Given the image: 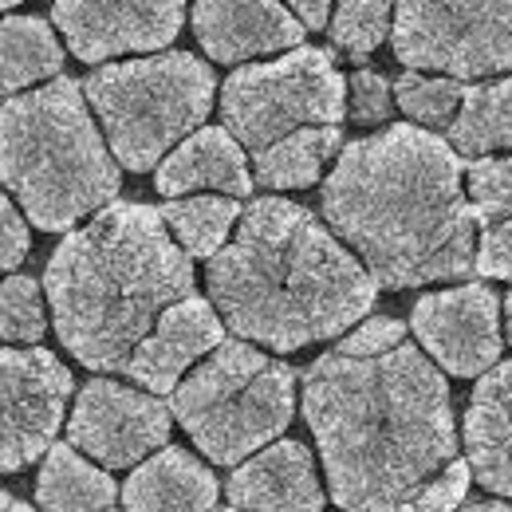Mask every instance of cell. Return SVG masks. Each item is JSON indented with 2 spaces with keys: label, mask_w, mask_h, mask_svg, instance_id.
<instances>
[{
  "label": "cell",
  "mask_w": 512,
  "mask_h": 512,
  "mask_svg": "<svg viewBox=\"0 0 512 512\" xmlns=\"http://www.w3.org/2000/svg\"><path fill=\"white\" fill-rule=\"evenodd\" d=\"M83 91L115 158L134 174H146L209 119L217 75L190 52H150L142 60L95 67Z\"/></svg>",
  "instance_id": "6"
},
{
  "label": "cell",
  "mask_w": 512,
  "mask_h": 512,
  "mask_svg": "<svg viewBox=\"0 0 512 512\" xmlns=\"http://www.w3.org/2000/svg\"><path fill=\"white\" fill-rule=\"evenodd\" d=\"M449 142L465 158H489L512 150V71L509 79L465 87L461 111L449 123Z\"/></svg>",
  "instance_id": "23"
},
{
  "label": "cell",
  "mask_w": 512,
  "mask_h": 512,
  "mask_svg": "<svg viewBox=\"0 0 512 512\" xmlns=\"http://www.w3.org/2000/svg\"><path fill=\"white\" fill-rule=\"evenodd\" d=\"M0 225H4V237H0V264L12 272V268L28 256V249H32L28 225H24V217H20V209H16L12 201L0 205Z\"/></svg>",
  "instance_id": "32"
},
{
  "label": "cell",
  "mask_w": 512,
  "mask_h": 512,
  "mask_svg": "<svg viewBox=\"0 0 512 512\" xmlns=\"http://www.w3.org/2000/svg\"><path fill=\"white\" fill-rule=\"evenodd\" d=\"M71 394V371L44 347H4L0 355V465L16 473L56 446Z\"/></svg>",
  "instance_id": "10"
},
{
  "label": "cell",
  "mask_w": 512,
  "mask_h": 512,
  "mask_svg": "<svg viewBox=\"0 0 512 512\" xmlns=\"http://www.w3.org/2000/svg\"><path fill=\"white\" fill-rule=\"evenodd\" d=\"M170 410L213 465H241L288 430L296 414V371L245 339H225L178 383Z\"/></svg>",
  "instance_id": "7"
},
{
  "label": "cell",
  "mask_w": 512,
  "mask_h": 512,
  "mask_svg": "<svg viewBox=\"0 0 512 512\" xmlns=\"http://www.w3.org/2000/svg\"><path fill=\"white\" fill-rule=\"evenodd\" d=\"M217 477L193 453L162 446L146 457L123 485L127 512H213L217 505Z\"/></svg>",
  "instance_id": "19"
},
{
  "label": "cell",
  "mask_w": 512,
  "mask_h": 512,
  "mask_svg": "<svg viewBox=\"0 0 512 512\" xmlns=\"http://www.w3.org/2000/svg\"><path fill=\"white\" fill-rule=\"evenodd\" d=\"M505 339H509V347H512V292L505 296Z\"/></svg>",
  "instance_id": "36"
},
{
  "label": "cell",
  "mask_w": 512,
  "mask_h": 512,
  "mask_svg": "<svg viewBox=\"0 0 512 512\" xmlns=\"http://www.w3.org/2000/svg\"><path fill=\"white\" fill-rule=\"evenodd\" d=\"M457 512H512V505H505V501H481V505H465V509Z\"/></svg>",
  "instance_id": "34"
},
{
  "label": "cell",
  "mask_w": 512,
  "mask_h": 512,
  "mask_svg": "<svg viewBox=\"0 0 512 512\" xmlns=\"http://www.w3.org/2000/svg\"><path fill=\"white\" fill-rule=\"evenodd\" d=\"M48 331V312L40 284L32 276H8L0 300V335L4 343H40Z\"/></svg>",
  "instance_id": "27"
},
{
  "label": "cell",
  "mask_w": 512,
  "mask_h": 512,
  "mask_svg": "<svg viewBox=\"0 0 512 512\" xmlns=\"http://www.w3.org/2000/svg\"><path fill=\"white\" fill-rule=\"evenodd\" d=\"M162 217L170 225V233L178 237V245L190 256L213 260L225 249L229 229L241 221V197L229 193H186V197H170V205H162Z\"/></svg>",
  "instance_id": "24"
},
{
  "label": "cell",
  "mask_w": 512,
  "mask_h": 512,
  "mask_svg": "<svg viewBox=\"0 0 512 512\" xmlns=\"http://www.w3.org/2000/svg\"><path fill=\"white\" fill-rule=\"evenodd\" d=\"M0 512H36V509H32V505H24V501H16L12 493H4V497H0Z\"/></svg>",
  "instance_id": "35"
},
{
  "label": "cell",
  "mask_w": 512,
  "mask_h": 512,
  "mask_svg": "<svg viewBox=\"0 0 512 512\" xmlns=\"http://www.w3.org/2000/svg\"><path fill=\"white\" fill-rule=\"evenodd\" d=\"M379 280L335 229L288 197L253 201L209 260V300L225 327L272 351H300L367 320Z\"/></svg>",
  "instance_id": "3"
},
{
  "label": "cell",
  "mask_w": 512,
  "mask_h": 512,
  "mask_svg": "<svg viewBox=\"0 0 512 512\" xmlns=\"http://www.w3.org/2000/svg\"><path fill=\"white\" fill-rule=\"evenodd\" d=\"M16 4H20V0H4V8H16Z\"/></svg>",
  "instance_id": "37"
},
{
  "label": "cell",
  "mask_w": 512,
  "mask_h": 512,
  "mask_svg": "<svg viewBox=\"0 0 512 512\" xmlns=\"http://www.w3.org/2000/svg\"><path fill=\"white\" fill-rule=\"evenodd\" d=\"M87 91L75 79L4 99L0 170L4 186L44 233H64L119 197V166L111 142L87 111Z\"/></svg>",
  "instance_id": "5"
},
{
  "label": "cell",
  "mask_w": 512,
  "mask_h": 512,
  "mask_svg": "<svg viewBox=\"0 0 512 512\" xmlns=\"http://www.w3.org/2000/svg\"><path fill=\"white\" fill-rule=\"evenodd\" d=\"M477 272L489 280H512V217L481 225L477 237Z\"/></svg>",
  "instance_id": "31"
},
{
  "label": "cell",
  "mask_w": 512,
  "mask_h": 512,
  "mask_svg": "<svg viewBox=\"0 0 512 512\" xmlns=\"http://www.w3.org/2000/svg\"><path fill=\"white\" fill-rule=\"evenodd\" d=\"M229 501L245 512H323V485L304 442H272L229 477Z\"/></svg>",
  "instance_id": "16"
},
{
  "label": "cell",
  "mask_w": 512,
  "mask_h": 512,
  "mask_svg": "<svg viewBox=\"0 0 512 512\" xmlns=\"http://www.w3.org/2000/svg\"><path fill=\"white\" fill-rule=\"evenodd\" d=\"M56 335L87 371L127 375L130 355L166 308L193 296V256L162 209L115 201L67 233L44 272Z\"/></svg>",
  "instance_id": "4"
},
{
  "label": "cell",
  "mask_w": 512,
  "mask_h": 512,
  "mask_svg": "<svg viewBox=\"0 0 512 512\" xmlns=\"http://www.w3.org/2000/svg\"><path fill=\"white\" fill-rule=\"evenodd\" d=\"M225 512H245V509H237V505H233V509H225Z\"/></svg>",
  "instance_id": "38"
},
{
  "label": "cell",
  "mask_w": 512,
  "mask_h": 512,
  "mask_svg": "<svg viewBox=\"0 0 512 512\" xmlns=\"http://www.w3.org/2000/svg\"><path fill=\"white\" fill-rule=\"evenodd\" d=\"M469 201L481 225L512 217V154L509 158H473L469 170Z\"/></svg>",
  "instance_id": "28"
},
{
  "label": "cell",
  "mask_w": 512,
  "mask_h": 512,
  "mask_svg": "<svg viewBox=\"0 0 512 512\" xmlns=\"http://www.w3.org/2000/svg\"><path fill=\"white\" fill-rule=\"evenodd\" d=\"M221 119L253 154L304 127H343L347 79L323 48H288L280 60L241 64L225 79Z\"/></svg>",
  "instance_id": "8"
},
{
  "label": "cell",
  "mask_w": 512,
  "mask_h": 512,
  "mask_svg": "<svg viewBox=\"0 0 512 512\" xmlns=\"http://www.w3.org/2000/svg\"><path fill=\"white\" fill-rule=\"evenodd\" d=\"M394 24V0H335V20L327 24V36L347 56H367L390 36Z\"/></svg>",
  "instance_id": "26"
},
{
  "label": "cell",
  "mask_w": 512,
  "mask_h": 512,
  "mask_svg": "<svg viewBox=\"0 0 512 512\" xmlns=\"http://www.w3.org/2000/svg\"><path fill=\"white\" fill-rule=\"evenodd\" d=\"M190 0H56L52 20L83 64L158 52L178 40Z\"/></svg>",
  "instance_id": "13"
},
{
  "label": "cell",
  "mask_w": 512,
  "mask_h": 512,
  "mask_svg": "<svg viewBox=\"0 0 512 512\" xmlns=\"http://www.w3.org/2000/svg\"><path fill=\"white\" fill-rule=\"evenodd\" d=\"M0 87L4 95H20L36 83L60 79L64 71V44L56 40L52 24L40 16H4V32H0Z\"/></svg>",
  "instance_id": "22"
},
{
  "label": "cell",
  "mask_w": 512,
  "mask_h": 512,
  "mask_svg": "<svg viewBox=\"0 0 512 512\" xmlns=\"http://www.w3.org/2000/svg\"><path fill=\"white\" fill-rule=\"evenodd\" d=\"M390 103H394V91L379 71H367L359 67L351 79H347V119L359 123V127H379L390 119Z\"/></svg>",
  "instance_id": "29"
},
{
  "label": "cell",
  "mask_w": 512,
  "mask_h": 512,
  "mask_svg": "<svg viewBox=\"0 0 512 512\" xmlns=\"http://www.w3.org/2000/svg\"><path fill=\"white\" fill-rule=\"evenodd\" d=\"M323 217L379 288H422L477 272V213L461 158L430 127L398 123L347 142L320 193Z\"/></svg>",
  "instance_id": "2"
},
{
  "label": "cell",
  "mask_w": 512,
  "mask_h": 512,
  "mask_svg": "<svg viewBox=\"0 0 512 512\" xmlns=\"http://www.w3.org/2000/svg\"><path fill=\"white\" fill-rule=\"evenodd\" d=\"M193 36L217 64H249L300 48L308 24L284 0H193Z\"/></svg>",
  "instance_id": "14"
},
{
  "label": "cell",
  "mask_w": 512,
  "mask_h": 512,
  "mask_svg": "<svg viewBox=\"0 0 512 512\" xmlns=\"http://www.w3.org/2000/svg\"><path fill=\"white\" fill-rule=\"evenodd\" d=\"M154 186L162 197H186V193H229L249 197L256 174L249 170L245 146L229 127H197L182 138L158 166Z\"/></svg>",
  "instance_id": "17"
},
{
  "label": "cell",
  "mask_w": 512,
  "mask_h": 512,
  "mask_svg": "<svg viewBox=\"0 0 512 512\" xmlns=\"http://www.w3.org/2000/svg\"><path fill=\"white\" fill-rule=\"evenodd\" d=\"M284 4L308 24V32H320V28L331 24L327 16H331V4H335V0H284Z\"/></svg>",
  "instance_id": "33"
},
{
  "label": "cell",
  "mask_w": 512,
  "mask_h": 512,
  "mask_svg": "<svg viewBox=\"0 0 512 512\" xmlns=\"http://www.w3.org/2000/svg\"><path fill=\"white\" fill-rule=\"evenodd\" d=\"M410 331L457 379H477L501 363V296L485 284H457L414 304Z\"/></svg>",
  "instance_id": "12"
},
{
  "label": "cell",
  "mask_w": 512,
  "mask_h": 512,
  "mask_svg": "<svg viewBox=\"0 0 512 512\" xmlns=\"http://www.w3.org/2000/svg\"><path fill=\"white\" fill-rule=\"evenodd\" d=\"M394 56L453 79L512 71V0H394Z\"/></svg>",
  "instance_id": "9"
},
{
  "label": "cell",
  "mask_w": 512,
  "mask_h": 512,
  "mask_svg": "<svg viewBox=\"0 0 512 512\" xmlns=\"http://www.w3.org/2000/svg\"><path fill=\"white\" fill-rule=\"evenodd\" d=\"M343 154V127H304L253 154L256 186L268 190H308L320 182L327 162Z\"/></svg>",
  "instance_id": "20"
},
{
  "label": "cell",
  "mask_w": 512,
  "mask_h": 512,
  "mask_svg": "<svg viewBox=\"0 0 512 512\" xmlns=\"http://www.w3.org/2000/svg\"><path fill=\"white\" fill-rule=\"evenodd\" d=\"M40 512H107L115 505V481L79 457V446L56 442L44 453V469L36 477Z\"/></svg>",
  "instance_id": "21"
},
{
  "label": "cell",
  "mask_w": 512,
  "mask_h": 512,
  "mask_svg": "<svg viewBox=\"0 0 512 512\" xmlns=\"http://www.w3.org/2000/svg\"><path fill=\"white\" fill-rule=\"evenodd\" d=\"M304 418L347 512H402L457 457L449 386L410 339L383 351L335 343L304 371Z\"/></svg>",
  "instance_id": "1"
},
{
  "label": "cell",
  "mask_w": 512,
  "mask_h": 512,
  "mask_svg": "<svg viewBox=\"0 0 512 512\" xmlns=\"http://www.w3.org/2000/svg\"><path fill=\"white\" fill-rule=\"evenodd\" d=\"M469 481H473V465H469V457H465V461L453 457L426 489H418V493L402 505V512H457L461 497H465V489H469Z\"/></svg>",
  "instance_id": "30"
},
{
  "label": "cell",
  "mask_w": 512,
  "mask_h": 512,
  "mask_svg": "<svg viewBox=\"0 0 512 512\" xmlns=\"http://www.w3.org/2000/svg\"><path fill=\"white\" fill-rule=\"evenodd\" d=\"M394 99L398 107L422 123V127H449L461 111V99H465V83L453 79V75H438V71H402L398 75V87H394Z\"/></svg>",
  "instance_id": "25"
},
{
  "label": "cell",
  "mask_w": 512,
  "mask_h": 512,
  "mask_svg": "<svg viewBox=\"0 0 512 512\" xmlns=\"http://www.w3.org/2000/svg\"><path fill=\"white\" fill-rule=\"evenodd\" d=\"M221 343H225V320L217 304L201 296H186L174 308H166L162 320L154 323V331L138 343V351L127 363V375L154 394L178 390L186 367L197 363L201 355H213Z\"/></svg>",
  "instance_id": "15"
},
{
  "label": "cell",
  "mask_w": 512,
  "mask_h": 512,
  "mask_svg": "<svg viewBox=\"0 0 512 512\" xmlns=\"http://www.w3.org/2000/svg\"><path fill=\"white\" fill-rule=\"evenodd\" d=\"M465 457L481 489L512 497V359L485 371L469 398Z\"/></svg>",
  "instance_id": "18"
},
{
  "label": "cell",
  "mask_w": 512,
  "mask_h": 512,
  "mask_svg": "<svg viewBox=\"0 0 512 512\" xmlns=\"http://www.w3.org/2000/svg\"><path fill=\"white\" fill-rule=\"evenodd\" d=\"M170 414L174 410L162 406L154 390L146 394L115 379H91L75 394L67 438L107 469H130L166 446Z\"/></svg>",
  "instance_id": "11"
}]
</instances>
